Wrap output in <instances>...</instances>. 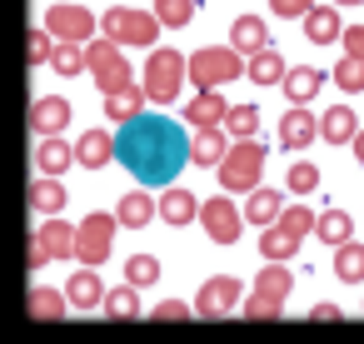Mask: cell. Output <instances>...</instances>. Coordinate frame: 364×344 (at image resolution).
Instances as JSON below:
<instances>
[{
  "label": "cell",
  "mask_w": 364,
  "mask_h": 344,
  "mask_svg": "<svg viewBox=\"0 0 364 344\" xmlns=\"http://www.w3.org/2000/svg\"><path fill=\"white\" fill-rule=\"evenodd\" d=\"M309 140H319V115H309V105H289V115L279 120V145L304 150Z\"/></svg>",
  "instance_id": "14"
},
{
  "label": "cell",
  "mask_w": 364,
  "mask_h": 344,
  "mask_svg": "<svg viewBox=\"0 0 364 344\" xmlns=\"http://www.w3.org/2000/svg\"><path fill=\"white\" fill-rule=\"evenodd\" d=\"M195 314V304H185V299H165V304H155V319H190Z\"/></svg>",
  "instance_id": "44"
},
{
  "label": "cell",
  "mask_w": 364,
  "mask_h": 344,
  "mask_svg": "<svg viewBox=\"0 0 364 344\" xmlns=\"http://www.w3.org/2000/svg\"><path fill=\"white\" fill-rule=\"evenodd\" d=\"M339 41H344V55H359L364 60V26H344Z\"/></svg>",
  "instance_id": "45"
},
{
  "label": "cell",
  "mask_w": 364,
  "mask_h": 344,
  "mask_svg": "<svg viewBox=\"0 0 364 344\" xmlns=\"http://www.w3.org/2000/svg\"><path fill=\"white\" fill-rule=\"evenodd\" d=\"M309 319L329 324V319H344V314H339V304H329V299H324V304H314V309H309Z\"/></svg>",
  "instance_id": "46"
},
{
  "label": "cell",
  "mask_w": 364,
  "mask_h": 344,
  "mask_svg": "<svg viewBox=\"0 0 364 344\" xmlns=\"http://www.w3.org/2000/svg\"><path fill=\"white\" fill-rule=\"evenodd\" d=\"M50 65H55V75H65V80H70V75H80V70H90V60H85V45H75V41H60Z\"/></svg>",
  "instance_id": "37"
},
{
  "label": "cell",
  "mask_w": 364,
  "mask_h": 344,
  "mask_svg": "<svg viewBox=\"0 0 364 344\" xmlns=\"http://www.w3.org/2000/svg\"><path fill=\"white\" fill-rule=\"evenodd\" d=\"M115 220H120L125 230H145L150 220H160V200H150L145 190H130V195H120Z\"/></svg>",
  "instance_id": "23"
},
{
  "label": "cell",
  "mask_w": 364,
  "mask_h": 344,
  "mask_svg": "<svg viewBox=\"0 0 364 344\" xmlns=\"http://www.w3.org/2000/svg\"><path fill=\"white\" fill-rule=\"evenodd\" d=\"M105 115L110 120H135V115H145V85L140 80H130V85H120L115 95H105Z\"/></svg>",
  "instance_id": "27"
},
{
  "label": "cell",
  "mask_w": 364,
  "mask_h": 344,
  "mask_svg": "<svg viewBox=\"0 0 364 344\" xmlns=\"http://www.w3.org/2000/svg\"><path fill=\"white\" fill-rule=\"evenodd\" d=\"M85 60H90V80L100 85V95H115L120 85H130V80H135V75H130L125 50H120L115 41H90V45H85Z\"/></svg>",
  "instance_id": "7"
},
{
  "label": "cell",
  "mask_w": 364,
  "mask_h": 344,
  "mask_svg": "<svg viewBox=\"0 0 364 344\" xmlns=\"http://www.w3.org/2000/svg\"><path fill=\"white\" fill-rule=\"evenodd\" d=\"M70 165H80V160H75V145H65L60 135H50V140H41V145H36V170H41V175L60 180Z\"/></svg>",
  "instance_id": "22"
},
{
  "label": "cell",
  "mask_w": 364,
  "mask_h": 344,
  "mask_svg": "<svg viewBox=\"0 0 364 344\" xmlns=\"http://www.w3.org/2000/svg\"><path fill=\"white\" fill-rule=\"evenodd\" d=\"M289 289H294L289 264H264V269H259V279H255V294L240 304V309H245V319H279V314H284Z\"/></svg>",
  "instance_id": "6"
},
{
  "label": "cell",
  "mask_w": 364,
  "mask_h": 344,
  "mask_svg": "<svg viewBox=\"0 0 364 344\" xmlns=\"http://www.w3.org/2000/svg\"><path fill=\"white\" fill-rule=\"evenodd\" d=\"M245 65L250 60L235 45H205L190 55V80H195V90H220L230 80H245Z\"/></svg>",
  "instance_id": "4"
},
{
  "label": "cell",
  "mask_w": 364,
  "mask_h": 344,
  "mask_svg": "<svg viewBox=\"0 0 364 344\" xmlns=\"http://www.w3.org/2000/svg\"><path fill=\"white\" fill-rule=\"evenodd\" d=\"M279 215H284V195H279V190H269V185L250 190V200H245V225L269 230V225H279Z\"/></svg>",
  "instance_id": "17"
},
{
  "label": "cell",
  "mask_w": 364,
  "mask_h": 344,
  "mask_svg": "<svg viewBox=\"0 0 364 344\" xmlns=\"http://www.w3.org/2000/svg\"><path fill=\"white\" fill-rule=\"evenodd\" d=\"M115 155L145 190H170L190 160V140H185V125L170 115H135L120 125Z\"/></svg>",
  "instance_id": "1"
},
{
  "label": "cell",
  "mask_w": 364,
  "mask_h": 344,
  "mask_svg": "<svg viewBox=\"0 0 364 344\" xmlns=\"http://www.w3.org/2000/svg\"><path fill=\"white\" fill-rule=\"evenodd\" d=\"M264 160H269V145H259V140H235L230 155H225V165H220V190H225V195H250V190H259Z\"/></svg>",
  "instance_id": "3"
},
{
  "label": "cell",
  "mask_w": 364,
  "mask_h": 344,
  "mask_svg": "<svg viewBox=\"0 0 364 344\" xmlns=\"http://www.w3.org/2000/svg\"><path fill=\"white\" fill-rule=\"evenodd\" d=\"M125 284H135V289L160 284V259H155V254H130V259H125Z\"/></svg>",
  "instance_id": "35"
},
{
  "label": "cell",
  "mask_w": 364,
  "mask_h": 344,
  "mask_svg": "<svg viewBox=\"0 0 364 344\" xmlns=\"http://www.w3.org/2000/svg\"><path fill=\"white\" fill-rule=\"evenodd\" d=\"M46 264H50V249L41 240H31V269H46Z\"/></svg>",
  "instance_id": "47"
},
{
  "label": "cell",
  "mask_w": 364,
  "mask_h": 344,
  "mask_svg": "<svg viewBox=\"0 0 364 344\" xmlns=\"http://www.w3.org/2000/svg\"><path fill=\"white\" fill-rule=\"evenodd\" d=\"M100 31H105V41H115V45H150L155 50V41H160V16L155 11H130V6H110L105 16H100Z\"/></svg>",
  "instance_id": "5"
},
{
  "label": "cell",
  "mask_w": 364,
  "mask_h": 344,
  "mask_svg": "<svg viewBox=\"0 0 364 344\" xmlns=\"http://www.w3.org/2000/svg\"><path fill=\"white\" fill-rule=\"evenodd\" d=\"M319 85H324V75H319L314 65H294V70L284 75V95H289V105H309V100L319 95Z\"/></svg>",
  "instance_id": "28"
},
{
  "label": "cell",
  "mask_w": 364,
  "mask_h": 344,
  "mask_svg": "<svg viewBox=\"0 0 364 344\" xmlns=\"http://www.w3.org/2000/svg\"><path fill=\"white\" fill-rule=\"evenodd\" d=\"M200 195H190V190H180V185H170L165 195H160V220L165 225H175V230H185L190 220H200Z\"/></svg>",
  "instance_id": "16"
},
{
  "label": "cell",
  "mask_w": 364,
  "mask_h": 344,
  "mask_svg": "<svg viewBox=\"0 0 364 344\" xmlns=\"http://www.w3.org/2000/svg\"><path fill=\"white\" fill-rule=\"evenodd\" d=\"M75 160H80L85 170H105L110 160H120V155H115V135H105V130H85V135L75 140Z\"/></svg>",
  "instance_id": "21"
},
{
  "label": "cell",
  "mask_w": 364,
  "mask_h": 344,
  "mask_svg": "<svg viewBox=\"0 0 364 344\" xmlns=\"http://www.w3.org/2000/svg\"><path fill=\"white\" fill-rule=\"evenodd\" d=\"M314 225H319V215H314L309 205H284V215H279V230H289L294 240L314 235Z\"/></svg>",
  "instance_id": "39"
},
{
  "label": "cell",
  "mask_w": 364,
  "mask_h": 344,
  "mask_svg": "<svg viewBox=\"0 0 364 344\" xmlns=\"http://www.w3.org/2000/svg\"><path fill=\"white\" fill-rule=\"evenodd\" d=\"M200 225H205V235L215 244H235L240 230H245V210H235V200H225V190H220L215 200L200 205Z\"/></svg>",
  "instance_id": "10"
},
{
  "label": "cell",
  "mask_w": 364,
  "mask_h": 344,
  "mask_svg": "<svg viewBox=\"0 0 364 344\" xmlns=\"http://www.w3.org/2000/svg\"><path fill=\"white\" fill-rule=\"evenodd\" d=\"M65 185L60 180H50V175H36V185H31V205L41 210V215H60L65 210Z\"/></svg>",
  "instance_id": "30"
},
{
  "label": "cell",
  "mask_w": 364,
  "mask_h": 344,
  "mask_svg": "<svg viewBox=\"0 0 364 344\" xmlns=\"http://www.w3.org/2000/svg\"><path fill=\"white\" fill-rule=\"evenodd\" d=\"M259 105H230V120H225V130L235 135V140H255V130H259Z\"/></svg>",
  "instance_id": "38"
},
{
  "label": "cell",
  "mask_w": 364,
  "mask_h": 344,
  "mask_svg": "<svg viewBox=\"0 0 364 344\" xmlns=\"http://www.w3.org/2000/svg\"><path fill=\"white\" fill-rule=\"evenodd\" d=\"M75 235H80V225H70V220H60V215H50V220L36 230V240L50 249V259H75Z\"/></svg>",
  "instance_id": "18"
},
{
  "label": "cell",
  "mask_w": 364,
  "mask_h": 344,
  "mask_svg": "<svg viewBox=\"0 0 364 344\" xmlns=\"http://www.w3.org/2000/svg\"><path fill=\"white\" fill-rule=\"evenodd\" d=\"M314 235H319L324 244H334V249L349 244V240H354V220H349V210H324L319 225H314Z\"/></svg>",
  "instance_id": "31"
},
{
  "label": "cell",
  "mask_w": 364,
  "mask_h": 344,
  "mask_svg": "<svg viewBox=\"0 0 364 344\" xmlns=\"http://www.w3.org/2000/svg\"><path fill=\"white\" fill-rule=\"evenodd\" d=\"M46 31H50L55 41L90 45V41H95V31H100V21H95L85 6H50V11H46Z\"/></svg>",
  "instance_id": "9"
},
{
  "label": "cell",
  "mask_w": 364,
  "mask_h": 344,
  "mask_svg": "<svg viewBox=\"0 0 364 344\" xmlns=\"http://www.w3.org/2000/svg\"><path fill=\"white\" fill-rule=\"evenodd\" d=\"M65 304H70L65 289H50V284L31 289V319H65Z\"/></svg>",
  "instance_id": "32"
},
{
  "label": "cell",
  "mask_w": 364,
  "mask_h": 344,
  "mask_svg": "<svg viewBox=\"0 0 364 344\" xmlns=\"http://www.w3.org/2000/svg\"><path fill=\"white\" fill-rule=\"evenodd\" d=\"M235 304H245L235 274H210V279L200 284V294H195V314H200V319H225Z\"/></svg>",
  "instance_id": "11"
},
{
  "label": "cell",
  "mask_w": 364,
  "mask_h": 344,
  "mask_svg": "<svg viewBox=\"0 0 364 344\" xmlns=\"http://www.w3.org/2000/svg\"><path fill=\"white\" fill-rule=\"evenodd\" d=\"M334 274H339L344 284L364 279V244H359V240H349V244H339V249H334Z\"/></svg>",
  "instance_id": "34"
},
{
  "label": "cell",
  "mask_w": 364,
  "mask_h": 344,
  "mask_svg": "<svg viewBox=\"0 0 364 344\" xmlns=\"http://www.w3.org/2000/svg\"><path fill=\"white\" fill-rule=\"evenodd\" d=\"M26 41H31V65H36V70H41V65H50V60H55V45H60V41H55V36H50V31H46V26H41V31H31V36H26Z\"/></svg>",
  "instance_id": "42"
},
{
  "label": "cell",
  "mask_w": 364,
  "mask_h": 344,
  "mask_svg": "<svg viewBox=\"0 0 364 344\" xmlns=\"http://www.w3.org/2000/svg\"><path fill=\"white\" fill-rule=\"evenodd\" d=\"M70 100L65 95H41L36 105H31V130L41 135V140H50V135H60L65 125H70Z\"/></svg>",
  "instance_id": "12"
},
{
  "label": "cell",
  "mask_w": 364,
  "mask_h": 344,
  "mask_svg": "<svg viewBox=\"0 0 364 344\" xmlns=\"http://www.w3.org/2000/svg\"><path fill=\"white\" fill-rule=\"evenodd\" d=\"M314 6H319V0H269V11H274L279 21H304Z\"/></svg>",
  "instance_id": "43"
},
{
  "label": "cell",
  "mask_w": 364,
  "mask_h": 344,
  "mask_svg": "<svg viewBox=\"0 0 364 344\" xmlns=\"http://www.w3.org/2000/svg\"><path fill=\"white\" fill-rule=\"evenodd\" d=\"M155 16L165 31H185L195 21V0H155Z\"/></svg>",
  "instance_id": "36"
},
{
  "label": "cell",
  "mask_w": 364,
  "mask_h": 344,
  "mask_svg": "<svg viewBox=\"0 0 364 344\" xmlns=\"http://www.w3.org/2000/svg\"><path fill=\"white\" fill-rule=\"evenodd\" d=\"M230 45L250 60V55H259V50H269V26L259 21V16H240L235 26H230Z\"/></svg>",
  "instance_id": "19"
},
{
  "label": "cell",
  "mask_w": 364,
  "mask_h": 344,
  "mask_svg": "<svg viewBox=\"0 0 364 344\" xmlns=\"http://www.w3.org/2000/svg\"><path fill=\"white\" fill-rule=\"evenodd\" d=\"M185 75H190V60L180 55V50H170V45H155L150 55H145V100L150 105H175L180 100V90H185Z\"/></svg>",
  "instance_id": "2"
},
{
  "label": "cell",
  "mask_w": 364,
  "mask_h": 344,
  "mask_svg": "<svg viewBox=\"0 0 364 344\" xmlns=\"http://www.w3.org/2000/svg\"><path fill=\"white\" fill-rule=\"evenodd\" d=\"M354 160H359V165H364V130H359V135H354Z\"/></svg>",
  "instance_id": "48"
},
{
  "label": "cell",
  "mask_w": 364,
  "mask_h": 344,
  "mask_svg": "<svg viewBox=\"0 0 364 344\" xmlns=\"http://www.w3.org/2000/svg\"><path fill=\"white\" fill-rule=\"evenodd\" d=\"M115 230H120L115 215H85V220H80V235H75V259H80L85 269L105 264L110 249H115Z\"/></svg>",
  "instance_id": "8"
},
{
  "label": "cell",
  "mask_w": 364,
  "mask_h": 344,
  "mask_svg": "<svg viewBox=\"0 0 364 344\" xmlns=\"http://www.w3.org/2000/svg\"><path fill=\"white\" fill-rule=\"evenodd\" d=\"M339 6H364V0H339Z\"/></svg>",
  "instance_id": "49"
},
{
  "label": "cell",
  "mask_w": 364,
  "mask_h": 344,
  "mask_svg": "<svg viewBox=\"0 0 364 344\" xmlns=\"http://www.w3.org/2000/svg\"><path fill=\"white\" fill-rule=\"evenodd\" d=\"M65 294H70V309H100L110 289H105V279H100L95 269H85V264H80V269L65 279Z\"/></svg>",
  "instance_id": "15"
},
{
  "label": "cell",
  "mask_w": 364,
  "mask_h": 344,
  "mask_svg": "<svg viewBox=\"0 0 364 344\" xmlns=\"http://www.w3.org/2000/svg\"><path fill=\"white\" fill-rule=\"evenodd\" d=\"M284 180H289L294 195H314V190H319V165H314V160H294Z\"/></svg>",
  "instance_id": "41"
},
{
  "label": "cell",
  "mask_w": 364,
  "mask_h": 344,
  "mask_svg": "<svg viewBox=\"0 0 364 344\" xmlns=\"http://www.w3.org/2000/svg\"><path fill=\"white\" fill-rule=\"evenodd\" d=\"M334 85H339L344 95H359V90H364V60H359V55H339V65H334Z\"/></svg>",
  "instance_id": "40"
},
{
  "label": "cell",
  "mask_w": 364,
  "mask_h": 344,
  "mask_svg": "<svg viewBox=\"0 0 364 344\" xmlns=\"http://www.w3.org/2000/svg\"><path fill=\"white\" fill-rule=\"evenodd\" d=\"M225 155H230V145H225V130H195V135H190V165L220 170V165H225Z\"/></svg>",
  "instance_id": "24"
},
{
  "label": "cell",
  "mask_w": 364,
  "mask_h": 344,
  "mask_svg": "<svg viewBox=\"0 0 364 344\" xmlns=\"http://www.w3.org/2000/svg\"><path fill=\"white\" fill-rule=\"evenodd\" d=\"M185 120H190L195 130H220V125L230 120V100H225L220 90H200V95L185 105Z\"/></svg>",
  "instance_id": "13"
},
{
  "label": "cell",
  "mask_w": 364,
  "mask_h": 344,
  "mask_svg": "<svg viewBox=\"0 0 364 344\" xmlns=\"http://www.w3.org/2000/svg\"><path fill=\"white\" fill-rule=\"evenodd\" d=\"M284 75H289V65H284V55L274 45L250 55V65H245V80H255V85H284Z\"/></svg>",
  "instance_id": "26"
},
{
  "label": "cell",
  "mask_w": 364,
  "mask_h": 344,
  "mask_svg": "<svg viewBox=\"0 0 364 344\" xmlns=\"http://www.w3.org/2000/svg\"><path fill=\"white\" fill-rule=\"evenodd\" d=\"M359 130H364V125H359V115H354L349 105H334V110L319 115V140H329V145H354Z\"/></svg>",
  "instance_id": "20"
},
{
  "label": "cell",
  "mask_w": 364,
  "mask_h": 344,
  "mask_svg": "<svg viewBox=\"0 0 364 344\" xmlns=\"http://www.w3.org/2000/svg\"><path fill=\"white\" fill-rule=\"evenodd\" d=\"M259 254H264V264H289V259L299 254V240H294L289 230L269 225V230H264V240H259Z\"/></svg>",
  "instance_id": "29"
},
{
  "label": "cell",
  "mask_w": 364,
  "mask_h": 344,
  "mask_svg": "<svg viewBox=\"0 0 364 344\" xmlns=\"http://www.w3.org/2000/svg\"><path fill=\"white\" fill-rule=\"evenodd\" d=\"M339 36H344V26H339V11L334 6H314L304 16V41L309 45H334Z\"/></svg>",
  "instance_id": "25"
},
{
  "label": "cell",
  "mask_w": 364,
  "mask_h": 344,
  "mask_svg": "<svg viewBox=\"0 0 364 344\" xmlns=\"http://www.w3.org/2000/svg\"><path fill=\"white\" fill-rule=\"evenodd\" d=\"M105 314L110 319H140V289L135 284H115L105 294Z\"/></svg>",
  "instance_id": "33"
}]
</instances>
